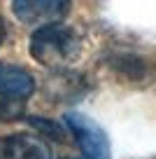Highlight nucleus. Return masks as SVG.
Returning a JSON list of instances; mask_svg holds the SVG:
<instances>
[{"label":"nucleus","mask_w":156,"mask_h":159,"mask_svg":"<svg viewBox=\"0 0 156 159\" xmlns=\"http://www.w3.org/2000/svg\"><path fill=\"white\" fill-rule=\"evenodd\" d=\"M30 56L37 61L40 66L47 68H61L75 61L79 54V38L75 35L72 28L63 24H44L30 35L28 42Z\"/></svg>","instance_id":"nucleus-1"},{"label":"nucleus","mask_w":156,"mask_h":159,"mask_svg":"<svg viewBox=\"0 0 156 159\" xmlns=\"http://www.w3.org/2000/svg\"><path fill=\"white\" fill-rule=\"evenodd\" d=\"M65 126L86 159H110V140L91 117L70 110L65 112Z\"/></svg>","instance_id":"nucleus-2"},{"label":"nucleus","mask_w":156,"mask_h":159,"mask_svg":"<svg viewBox=\"0 0 156 159\" xmlns=\"http://www.w3.org/2000/svg\"><path fill=\"white\" fill-rule=\"evenodd\" d=\"M12 12L24 24H56L70 12V0H14Z\"/></svg>","instance_id":"nucleus-3"},{"label":"nucleus","mask_w":156,"mask_h":159,"mask_svg":"<svg viewBox=\"0 0 156 159\" xmlns=\"http://www.w3.org/2000/svg\"><path fill=\"white\" fill-rule=\"evenodd\" d=\"M0 159H54L44 140L30 134H14L0 138Z\"/></svg>","instance_id":"nucleus-4"},{"label":"nucleus","mask_w":156,"mask_h":159,"mask_svg":"<svg viewBox=\"0 0 156 159\" xmlns=\"http://www.w3.org/2000/svg\"><path fill=\"white\" fill-rule=\"evenodd\" d=\"M35 91V80L28 70L12 63H0V94L16 101H26Z\"/></svg>","instance_id":"nucleus-5"},{"label":"nucleus","mask_w":156,"mask_h":159,"mask_svg":"<svg viewBox=\"0 0 156 159\" xmlns=\"http://www.w3.org/2000/svg\"><path fill=\"white\" fill-rule=\"evenodd\" d=\"M26 115V105L24 101L10 98V96L0 94V122H16Z\"/></svg>","instance_id":"nucleus-6"},{"label":"nucleus","mask_w":156,"mask_h":159,"mask_svg":"<svg viewBox=\"0 0 156 159\" xmlns=\"http://www.w3.org/2000/svg\"><path fill=\"white\" fill-rule=\"evenodd\" d=\"M30 124L35 126V129H42V134H47V136H51L54 140H63V136H65V131L61 129L56 122H47V119H30Z\"/></svg>","instance_id":"nucleus-7"},{"label":"nucleus","mask_w":156,"mask_h":159,"mask_svg":"<svg viewBox=\"0 0 156 159\" xmlns=\"http://www.w3.org/2000/svg\"><path fill=\"white\" fill-rule=\"evenodd\" d=\"M5 38H7V26H5V19L0 16V45L5 42Z\"/></svg>","instance_id":"nucleus-8"}]
</instances>
